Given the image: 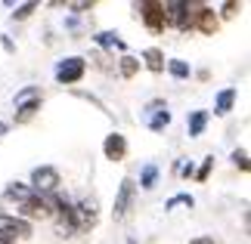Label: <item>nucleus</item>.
<instances>
[{"label":"nucleus","instance_id":"7ed1b4c3","mask_svg":"<svg viewBox=\"0 0 251 244\" xmlns=\"http://www.w3.org/2000/svg\"><path fill=\"white\" fill-rule=\"evenodd\" d=\"M59 189V170L56 167H37L31 173V192L34 195H50Z\"/></svg>","mask_w":251,"mask_h":244},{"label":"nucleus","instance_id":"a878e982","mask_svg":"<svg viewBox=\"0 0 251 244\" xmlns=\"http://www.w3.org/2000/svg\"><path fill=\"white\" fill-rule=\"evenodd\" d=\"M0 244H16V241H0Z\"/></svg>","mask_w":251,"mask_h":244},{"label":"nucleus","instance_id":"5701e85b","mask_svg":"<svg viewBox=\"0 0 251 244\" xmlns=\"http://www.w3.org/2000/svg\"><path fill=\"white\" fill-rule=\"evenodd\" d=\"M211 167H214V158H205V164H201V170L196 173V179H199V182H205V179H208V173H211Z\"/></svg>","mask_w":251,"mask_h":244},{"label":"nucleus","instance_id":"ddd939ff","mask_svg":"<svg viewBox=\"0 0 251 244\" xmlns=\"http://www.w3.org/2000/svg\"><path fill=\"white\" fill-rule=\"evenodd\" d=\"M75 217H78L81 222H96V201L93 198H87L78 204V210H75Z\"/></svg>","mask_w":251,"mask_h":244},{"label":"nucleus","instance_id":"f8f14e48","mask_svg":"<svg viewBox=\"0 0 251 244\" xmlns=\"http://www.w3.org/2000/svg\"><path fill=\"white\" fill-rule=\"evenodd\" d=\"M34 102H41V87H25L22 93H16V109H25Z\"/></svg>","mask_w":251,"mask_h":244},{"label":"nucleus","instance_id":"a211bd4d","mask_svg":"<svg viewBox=\"0 0 251 244\" xmlns=\"http://www.w3.org/2000/svg\"><path fill=\"white\" fill-rule=\"evenodd\" d=\"M37 109H41V102H34V105H25V109H19V114H16V124H28L37 114Z\"/></svg>","mask_w":251,"mask_h":244},{"label":"nucleus","instance_id":"2eb2a0df","mask_svg":"<svg viewBox=\"0 0 251 244\" xmlns=\"http://www.w3.org/2000/svg\"><path fill=\"white\" fill-rule=\"evenodd\" d=\"M155 179H158V167H155V164H146L143 173H140V185H143V189H152Z\"/></svg>","mask_w":251,"mask_h":244},{"label":"nucleus","instance_id":"4468645a","mask_svg":"<svg viewBox=\"0 0 251 244\" xmlns=\"http://www.w3.org/2000/svg\"><path fill=\"white\" fill-rule=\"evenodd\" d=\"M205 124H208V111H192L189 114V136H201Z\"/></svg>","mask_w":251,"mask_h":244},{"label":"nucleus","instance_id":"4be33fe9","mask_svg":"<svg viewBox=\"0 0 251 244\" xmlns=\"http://www.w3.org/2000/svg\"><path fill=\"white\" fill-rule=\"evenodd\" d=\"M233 164H236L239 170H248V152L245 149H236L233 152Z\"/></svg>","mask_w":251,"mask_h":244},{"label":"nucleus","instance_id":"423d86ee","mask_svg":"<svg viewBox=\"0 0 251 244\" xmlns=\"http://www.w3.org/2000/svg\"><path fill=\"white\" fill-rule=\"evenodd\" d=\"M16 235H31V222L0 213V241H16Z\"/></svg>","mask_w":251,"mask_h":244},{"label":"nucleus","instance_id":"412c9836","mask_svg":"<svg viewBox=\"0 0 251 244\" xmlns=\"http://www.w3.org/2000/svg\"><path fill=\"white\" fill-rule=\"evenodd\" d=\"M37 9V3H22V6H16V13H13V19H19V22H22V19H28Z\"/></svg>","mask_w":251,"mask_h":244},{"label":"nucleus","instance_id":"0eeeda50","mask_svg":"<svg viewBox=\"0 0 251 244\" xmlns=\"http://www.w3.org/2000/svg\"><path fill=\"white\" fill-rule=\"evenodd\" d=\"M140 16H143V22H146L149 31H165V3H140Z\"/></svg>","mask_w":251,"mask_h":244},{"label":"nucleus","instance_id":"39448f33","mask_svg":"<svg viewBox=\"0 0 251 244\" xmlns=\"http://www.w3.org/2000/svg\"><path fill=\"white\" fill-rule=\"evenodd\" d=\"M189 28H196V31H201V34H214V31H217V16H214V9H208V6H199V3H192Z\"/></svg>","mask_w":251,"mask_h":244},{"label":"nucleus","instance_id":"6e6552de","mask_svg":"<svg viewBox=\"0 0 251 244\" xmlns=\"http://www.w3.org/2000/svg\"><path fill=\"white\" fill-rule=\"evenodd\" d=\"M133 195H137V185H133V179H121V189L118 195H115V220H124L133 204Z\"/></svg>","mask_w":251,"mask_h":244},{"label":"nucleus","instance_id":"f03ea898","mask_svg":"<svg viewBox=\"0 0 251 244\" xmlns=\"http://www.w3.org/2000/svg\"><path fill=\"white\" fill-rule=\"evenodd\" d=\"M143 118H146V127H149L152 133H161L171 124V111H168L165 99H152L146 105V111H143Z\"/></svg>","mask_w":251,"mask_h":244},{"label":"nucleus","instance_id":"f257e3e1","mask_svg":"<svg viewBox=\"0 0 251 244\" xmlns=\"http://www.w3.org/2000/svg\"><path fill=\"white\" fill-rule=\"evenodd\" d=\"M84 71H87V62L81 59V56H69V59H62L59 62V68H56V81L59 84H78L81 77H84Z\"/></svg>","mask_w":251,"mask_h":244},{"label":"nucleus","instance_id":"1a4fd4ad","mask_svg":"<svg viewBox=\"0 0 251 244\" xmlns=\"http://www.w3.org/2000/svg\"><path fill=\"white\" fill-rule=\"evenodd\" d=\"M102 152H105V158L109 161H124L127 158V139H124L121 133H109L105 136V142H102Z\"/></svg>","mask_w":251,"mask_h":244},{"label":"nucleus","instance_id":"6ab92c4d","mask_svg":"<svg viewBox=\"0 0 251 244\" xmlns=\"http://www.w3.org/2000/svg\"><path fill=\"white\" fill-rule=\"evenodd\" d=\"M137 71H140V62L133 59V56H124V59H121V74L124 77H133Z\"/></svg>","mask_w":251,"mask_h":244},{"label":"nucleus","instance_id":"9d476101","mask_svg":"<svg viewBox=\"0 0 251 244\" xmlns=\"http://www.w3.org/2000/svg\"><path fill=\"white\" fill-rule=\"evenodd\" d=\"M233 102H236V90H233V87L220 90L217 102H214V114H229V111H233Z\"/></svg>","mask_w":251,"mask_h":244},{"label":"nucleus","instance_id":"393cba45","mask_svg":"<svg viewBox=\"0 0 251 244\" xmlns=\"http://www.w3.org/2000/svg\"><path fill=\"white\" fill-rule=\"evenodd\" d=\"M0 133H6V124H0Z\"/></svg>","mask_w":251,"mask_h":244},{"label":"nucleus","instance_id":"b1692460","mask_svg":"<svg viewBox=\"0 0 251 244\" xmlns=\"http://www.w3.org/2000/svg\"><path fill=\"white\" fill-rule=\"evenodd\" d=\"M189 244H217L214 238H208V235H199V238H192Z\"/></svg>","mask_w":251,"mask_h":244},{"label":"nucleus","instance_id":"dca6fc26","mask_svg":"<svg viewBox=\"0 0 251 244\" xmlns=\"http://www.w3.org/2000/svg\"><path fill=\"white\" fill-rule=\"evenodd\" d=\"M96 44H100V46H118V50H124V41H118V34H112V31L96 34Z\"/></svg>","mask_w":251,"mask_h":244},{"label":"nucleus","instance_id":"f3484780","mask_svg":"<svg viewBox=\"0 0 251 244\" xmlns=\"http://www.w3.org/2000/svg\"><path fill=\"white\" fill-rule=\"evenodd\" d=\"M168 71H171L174 77H180V81H183V77H189V65L183 62V59H171V62H168Z\"/></svg>","mask_w":251,"mask_h":244},{"label":"nucleus","instance_id":"20e7f679","mask_svg":"<svg viewBox=\"0 0 251 244\" xmlns=\"http://www.w3.org/2000/svg\"><path fill=\"white\" fill-rule=\"evenodd\" d=\"M189 16H192V3H165V25H174L177 31H189Z\"/></svg>","mask_w":251,"mask_h":244},{"label":"nucleus","instance_id":"aec40b11","mask_svg":"<svg viewBox=\"0 0 251 244\" xmlns=\"http://www.w3.org/2000/svg\"><path fill=\"white\" fill-rule=\"evenodd\" d=\"M177 204H186V207H192L196 201H192V195H177V198H171V201L165 204V210H174Z\"/></svg>","mask_w":251,"mask_h":244},{"label":"nucleus","instance_id":"9b49d317","mask_svg":"<svg viewBox=\"0 0 251 244\" xmlns=\"http://www.w3.org/2000/svg\"><path fill=\"white\" fill-rule=\"evenodd\" d=\"M143 62H146L149 71H165V53H161L158 46H149V50L143 53Z\"/></svg>","mask_w":251,"mask_h":244}]
</instances>
